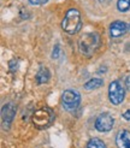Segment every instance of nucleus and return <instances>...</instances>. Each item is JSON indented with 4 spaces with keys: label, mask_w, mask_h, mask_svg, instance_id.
Wrapping results in <instances>:
<instances>
[{
    "label": "nucleus",
    "mask_w": 130,
    "mask_h": 148,
    "mask_svg": "<svg viewBox=\"0 0 130 148\" xmlns=\"http://www.w3.org/2000/svg\"><path fill=\"white\" fill-rule=\"evenodd\" d=\"M100 45H101V40H100V35L98 33L84 34L78 40L79 51L86 57H92L95 53V51L100 47Z\"/></svg>",
    "instance_id": "nucleus-1"
},
{
    "label": "nucleus",
    "mask_w": 130,
    "mask_h": 148,
    "mask_svg": "<svg viewBox=\"0 0 130 148\" xmlns=\"http://www.w3.org/2000/svg\"><path fill=\"white\" fill-rule=\"evenodd\" d=\"M62 28L65 33L70 35L77 34L82 28L81 13L77 9H69L62 22Z\"/></svg>",
    "instance_id": "nucleus-2"
},
{
    "label": "nucleus",
    "mask_w": 130,
    "mask_h": 148,
    "mask_svg": "<svg viewBox=\"0 0 130 148\" xmlns=\"http://www.w3.org/2000/svg\"><path fill=\"white\" fill-rule=\"evenodd\" d=\"M31 122L36 129H39V130L47 129L54 122V112L48 107L39 108L38 111L34 112L31 117Z\"/></svg>",
    "instance_id": "nucleus-3"
},
{
    "label": "nucleus",
    "mask_w": 130,
    "mask_h": 148,
    "mask_svg": "<svg viewBox=\"0 0 130 148\" xmlns=\"http://www.w3.org/2000/svg\"><path fill=\"white\" fill-rule=\"evenodd\" d=\"M62 101H63V107L66 111H69V112H72V111H75L79 106L81 95H79L76 90L68 89L63 93Z\"/></svg>",
    "instance_id": "nucleus-4"
},
{
    "label": "nucleus",
    "mask_w": 130,
    "mask_h": 148,
    "mask_svg": "<svg viewBox=\"0 0 130 148\" xmlns=\"http://www.w3.org/2000/svg\"><path fill=\"white\" fill-rule=\"evenodd\" d=\"M124 97H125L124 87H122V84L118 81L111 82L110 87H108V98H110V101L113 105H119L124 100Z\"/></svg>",
    "instance_id": "nucleus-5"
},
{
    "label": "nucleus",
    "mask_w": 130,
    "mask_h": 148,
    "mask_svg": "<svg viewBox=\"0 0 130 148\" xmlns=\"http://www.w3.org/2000/svg\"><path fill=\"white\" fill-rule=\"evenodd\" d=\"M113 118L108 113H101L95 119V129L100 132H108L113 128Z\"/></svg>",
    "instance_id": "nucleus-6"
},
{
    "label": "nucleus",
    "mask_w": 130,
    "mask_h": 148,
    "mask_svg": "<svg viewBox=\"0 0 130 148\" xmlns=\"http://www.w3.org/2000/svg\"><path fill=\"white\" fill-rule=\"evenodd\" d=\"M16 116V107H14L13 103L9 102L6 105L3 106L1 108V121H3V125L4 129H9V125L11 124L13 117Z\"/></svg>",
    "instance_id": "nucleus-7"
},
{
    "label": "nucleus",
    "mask_w": 130,
    "mask_h": 148,
    "mask_svg": "<svg viewBox=\"0 0 130 148\" xmlns=\"http://www.w3.org/2000/svg\"><path fill=\"white\" fill-rule=\"evenodd\" d=\"M127 30H128V27L122 21H114L110 25V34L112 38H119V36L124 35Z\"/></svg>",
    "instance_id": "nucleus-8"
},
{
    "label": "nucleus",
    "mask_w": 130,
    "mask_h": 148,
    "mask_svg": "<svg viewBox=\"0 0 130 148\" xmlns=\"http://www.w3.org/2000/svg\"><path fill=\"white\" fill-rule=\"evenodd\" d=\"M116 145L118 148H130V131L120 130L116 136Z\"/></svg>",
    "instance_id": "nucleus-9"
},
{
    "label": "nucleus",
    "mask_w": 130,
    "mask_h": 148,
    "mask_svg": "<svg viewBox=\"0 0 130 148\" xmlns=\"http://www.w3.org/2000/svg\"><path fill=\"white\" fill-rule=\"evenodd\" d=\"M49 77H51V73H49L48 69H47V68H41L40 71L36 73V76H35V78H36V83H38V84L47 83V82H48V79H49Z\"/></svg>",
    "instance_id": "nucleus-10"
},
{
    "label": "nucleus",
    "mask_w": 130,
    "mask_h": 148,
    "mask_svg": "<svg viewBox=\"0 0 130 148\" xmlns=\"http://www.w3.org/2000/svg\"><path fill=\"white\" fill-rule=\"evenodd\" d=\"M103 84H104V81L101 78H92V79L88 81V82H86L84 89H87V90H94V89H98V88H100Z\"/></svg>",
    "instance_id": "nucleus-11"
},
{
    "label": "nucleus",
    "mask_w": 130,
    "mask_h": 148,
    "mask_svg": "<svg viewBox=\"0 0 130 148\" xmlns=\"http://www.w3.org/2000/svg\"><path fill=\"white\" fill-rule=\"evenodd\" d=\"M87 148H106V145L100 138H92L87 143Z\"/></svg>",
    "instance_id": "nucleus-12"
},
{
    "label": "nucleus",
    "mask_w": 130,
    "mask_h": 148,
    "mask_svg": "<svg viewBox=\"0 0 130 148\" xmlns=\"http://www.w3.org/2000/svg\"><path fill=\"white\" fill-rule=\"evenodd\" d=\"M117 7H118V11L127 12L130 9V0H118Z\"/></svg>",
    "instance_id": "nucleus-13"
},
{
    "label": "nucleus",
    "mask_w": 130,
    "mask_h": 148,
    "mask_svg": "<svg viewBox=\"0 0 130 148\" xmlns=\"http://www.w3.org/2000/svg\"><path fill=\"white\" fill-rule=\"evenodd\" d=\"M59 52H60L59 46L55 45V47H54V49H53V52H52V58H53V59H58V58H59Z\"/></svg>",
    "instance_id": "nucleus-14"
},
{
    "label": "nucleus",
    "mask_w": 130,
    "mask_h": 148,
    "mask_svg": "<svg viewBox=\"0 0 130 148\" xmlns=\"http://www.w3.org/2000/svg\"><path fill=\"white\" fill-rule=\"evenodd\" d=\"M48 0H29V3H30L31 5H42V4H45L47 3Z\"/></svg>",
    "instance_id": "nucleus-15"
},
{
    "label": "nucleus",
    "mask_w": 130,
    "mask_h": 148,
    "mask_svg": "<svg viewBox=\"0 0 130 148\" xmlns=\"http://www.w3.org/2000/svg\"><path fill=\"white\" fill-rule=\"evenodd\" d=\"M123 118H124V119H127V121H130V110L125 111V112L123 113Z\"/></svg>",
    "instance_id": "nucleus-16"
},
{
    "label": "nucleus",
    "mask_w": 130,
    "mask_h": 148,
    "mask_svg": "<svg viewBox=\"0 0 130 148\" xmlns=\"http://www.w3.org/2000/svg\"><path fill=\"white\" fill-rule=\"evenodd\" d=\"M125 87H127L128 90H130V73L128 75V77L125 78Z\"/></svg>",
    "instance_id": "nucleus-17"
}]
</instances>
